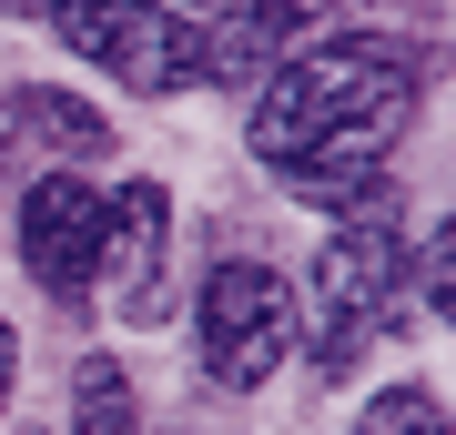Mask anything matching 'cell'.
<instances>
[{
	"mask_svg": "<svg viewBox=\"0 0 456 435\" xmlns=\"http://www.w3.org/2000/svg\"><path fill=\"white\" fill-rule=\"evenodd\" d=\"M406 101H416V51L355 31V41H325V51H305L294 71L264 81L244 142H254L264 173H294L314 142H335V132H355V122L395 132V122H406Z\"/></svg>",
	"mask_w": 456,
	"mask_h": 435,
	"instance_id": "cell-1",
	"label": "cell"
},
{
	"mask_svg": "<svg viewBox=\"0 0 456 435\" xmlns=\"http://www.w3.org/2000/svg\"><path fill=\"white\" fill-rule=\"evenodd\" d=\"M395 284H406V233H395V193H345V233L314 254V355L325 375H345L365 355V334L386 324Z\"/></svg>",
	"mask_w": 456,
	"mask_h": 435,
	"instance_id": "cell-2",
	"label": "cell"
},
{
	"mask_svg": "<svg viewBox=\"0 0 456 435\" xmlns=\"http://www.w3.org/2000/svg\"><path fill=\"white\" fill-rule=\"evenodd\" d=\"M294 324L305 314H294V284L274 263H213L203 274V365H213V385L254 395L294 355Z\"/></svg>",
	"mask_w": 456,
	"mask_h": 435,
	"instance_id": "cell-3",
	"label": "cell"
},
{
	"mask_svg": "<svg viewBox=\"0 0 456 435\" xmlns=\"http://www.w3.org/2000/svg\"><path fill=\"white\" fill-rule=\"evenodd\" d=\"M163 254H173V193L163 182H122V193L102 203V254H92V274H112L122 324H163L173 314Z\"/></svg>",
	"mask_w": 456,
	"mask_h": 435,
	"instance_id": "cell-4",
	"label": "cell"
},
{
	"mask_svg": "<svg viewBox=\"0 0 456 435\" xmlns=\"http://www.w3.org/2000/svg\"><path fill=\"white\" fill-rule=\"evenodd\" d=\"M92 254H102V193H82L71 173L31 182V203H20V263H31V284L71 304L92 284Z\"/></svg>",
	"mask_w": 456,
	"mask_h": 435,
	"instance_id": "cell-5",
	"label": "cell"
},
{
	"mask_svg": "<svg viewBox=\"0 0 456 435\" xmlns=\"http://www.w3.org/2000/svg\"><path fill=\"white\" fill-rule=\"evenodd\" d=\"M71 435H142L132 385H122L112 355H82V385H71Z\"/></svg>",
	"mask_w": 456,
	"mask_h": 435,
	"instance_id": "cell-6",
	"label": "cell"
},
{
	"mask_svg": "<svg viewBox=\"0 0 456 435\" xmlns=\"http://www.w3.org/2000/svg\"><path fill=\"white\" fill-rule=\"evenodd\" d=\"M20 122H31L41 142H61V152H112V122H102L92 101H71V92H20Z\"/></svg>",
	"mask_w": 456,
	"mask_h": 435,
	"instance_id": "cell-7",
	"label": "cell"
},
{
	"mask_svg": "<svg viewBox=\"0 0 456 435\" xmlns=\"http://www.w3.org/2000/svg\"><path fill=\"white\" fill-rule=\"evenodd\" d=\"M355 435H446V415H436V395H426V385H386V395L355 415Z\"/></svg>",
	"mask_w": 456,
	"mask_h": 435,
	"instance_id": "cell-8",
	"label": "cell"
},
{
	"mask_svg": "<svg viewBox=\"0 0 456 435\" xmlns=\"http://www.w3.org/2000/svg\"><path fill=\"white\" fill-rule=\"evenodd\" d=\"M335 0H244V31H264V41H294V31H314Z\"/></svg>",
	"mask_w": 456,
	"mask_h": 435,
	"instance_id": "cell-9",
	"label": "cell"
},
{
	"mask_svg": "<svg viewBox=\"0 0 456 435\" xmlns=\"http://www.w3.org/2000/svg\"><path fill=\"white\" fill-rule=\"evenodd\" d=\"M11 355H20V344H11V324H0V395H11Z\"/></svg>",
	"mask_w": 456,
	"mask_h": 435,
	"instance_id": "cell-10",
	"label": "cell"
},
{
	"mask_svg": "<svg viewBox=\"0 0 456 435\" xmlns=\"http://www.w3.org/2000/svg\"><path fill=\"white\" fill-rule=\"evenodd\" d=\"M0 11H20V20H41V11H51V0H0Z\"/></svg>",
	"mask_w": 456,
	"mask_h": 435,
	"instance_id": "cell-11",
	"label": "cell"
},
{
	"mask_svg": "<svg viewBox=\"0 0 456 435\" xmlns=\"http://www.w3.org/2000/svg\"><path fill=\"white\" fill-rule=\"evenodd\" d=\"M193 11H213V0H193Z\"/></svg>",
	"mask_w": 456,
	"mask_h": 435,
	"instance_id": "cell-12",
	"label": "cell"
}]
</instances>
